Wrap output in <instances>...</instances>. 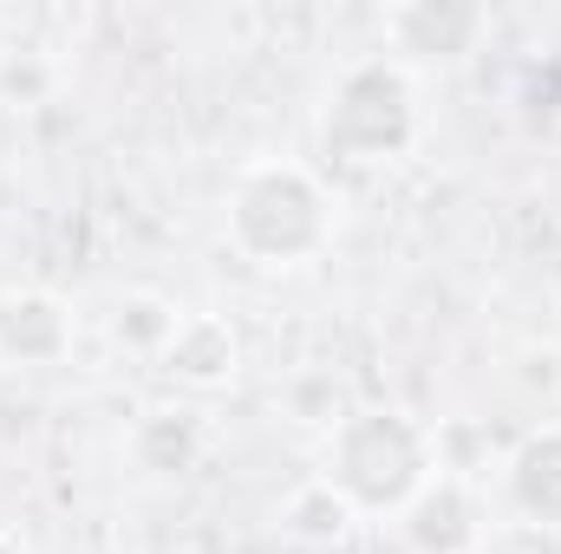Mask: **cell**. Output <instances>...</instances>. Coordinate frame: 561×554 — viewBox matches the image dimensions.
<instances>
[{"label":"cell","instance_id":"10","mask_svg":"<svg viewBox=\"0 0 561 554\" xmlns=\"http://www.w3.org/2000/svg\"><path fill=\"white\" fill-rule=\"evenodd\" d=\"M0 554H20V549H13V542H0Z\"/></svg>","mask_w":561,"mask_h":554},{"label":"cell","instance_id":"4","mask_svg":"<svg viewBox=\"0 0 561 554\" xmlns=\"http://www.w3.org/2000/svg\"><path fill=\"white\" fill-rule=\"evenodd\" d=\"M72 307L46 287H7L0 293V366L7 372H39L72 353Z\"/></svg>","mask_w":561,"mask_h":554},{"label":"cell","instance_id":"9","mask_svg":"<svg viewBox=\"0 0 561 554\" xmlns=\"http://www.w3.org/2000/svg\"><path fill=\"white\" fill-rule=\"evenodd\" d=\"M280 522H287V535H294V542L333 549V542H340L359 516L346 509V496H340V489H327V483L313 476V483H300V489L287 496V516H280Z\"/></svg>","mask_w":561,"mask_h":554},{"label":"cell","instance_id":"3","mask_svg":"<svg viewBox=\"0 0 561 554\" xmlns=\"http://www.w3.org/2000/svg\"><path fill=\"white\" fill-rule=\"evenodd\" d=\"M320 150L353 170H386L405 163L424 138V105H419V72L399 66L392 53H366L333 72L320 99Z\"/></svg>","mask_w":561,"mask_h":554},{"label":"cell","instance_id":"8","mask_svg":"<svg viewBox=\"0 0 561 554\" xmlns=\"http://www.w3.org/2000/svg\"><path fill=\"white\" fill-rule=\"evenodd\" d=\"M477 33H483V13L477 7H399L392 20H386V39H392V59L399 66H419V59H457V53H470L477 46Z\"/></svg>","mask_w":561,"mask_h":554},{"label":"cell","instance_id":"1","mask_svg":"<svg viewBox=\"0 0 561 554\" xmlns=\"http://www.w3.org/2000/svg\"><path fill=\"white\" fill-rule=\"evenodd\" d=\"M229 249L255 268H307L333 242V196L294 157H255L236 170L222 203Z\"/></svg>","mask_w":561,"mask_h":554},{"label":"cell","instance_id":"2","mask_svg":"<svg viewBox=\"0 0 561 554\" xmlns=\"http://www.w3.org/2000/svg\"><path fill=\"white\" fill-rule=\"evenodd\" d=\"M431 476H437V443L399 405L346 412L320 443V483L340 489L353 516H399Z\"/></svg>","mask_w":561,"mask_h":554},{"label":"cell","instance_id":"5","mask_svg":"<svg viewBox=\"0 0 561 554\" xmlns=\"http://www.w3.org/2000/svg\"><path fill=\"white\" fill-rule=\"evenodd\" d=\"M399 535L412 554H477L483 542V503L463 476H431L419 496L399 509Z\"/></svg>","mask_w":561,"mask_h":554},{"label":"cell","instance_id":"7","mask_svg":"<svg viewBox=\"0 0 561 554\" xmlns=\"http://www.w3.org/2000/svg\"><path fill=\"white\" fill-rule=\"evenodd\" d=\"M503 496L529 529H561V424H536L510 463H503Z\"/></svg>","mask_w":561,"mask_h":554},{"label":"cell","instance_id":"6","mask_svg":"<svg viewBox=\"0 0 561 554\" xmlns=\"http://www.w3.org/2000/svg\"><path fill=\"white\" fill-rule=\"evenodd\" d=\"M157 366L190 392H216V385H229L242 372V339H236V326L222 313H176L170 346L157 353Z\"/></svg>","mask_w":561,"mask_h":554}]
</instances>
